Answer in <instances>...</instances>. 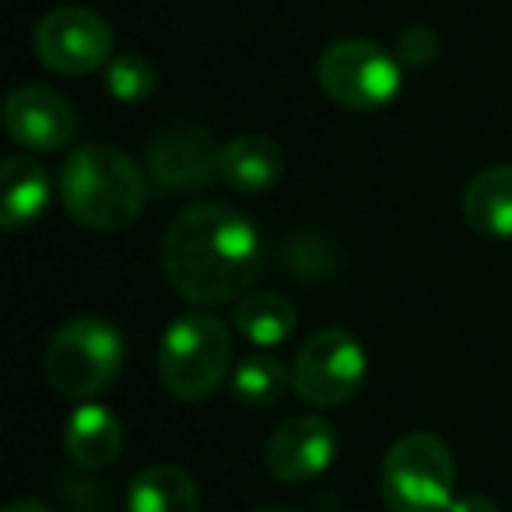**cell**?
I'll list each match as a JSON object with an SVG mask.
<instances>
[{
  "mask_svg": "<svg viewBox=\"0 0 512 512\" xmlns=\"http://www.w3.org/2000/svg\"><path fill=\"white\" fill-rule=\"evenodd\" d=\"M57 186L67 214L92 232H120L134 225L148 200L141 165L109 144H81L71 151Z\"/></svg>",
  "mask_w": 512,
  "mask_h": 512,
  "instance_id": "2",
  "label": "cell"
},
{
  "mask_svg": "<svg viewBox=\"0 0 512 512\" xmlns=\"http://www.w3.org/2000/svg\"><path fill=\"white\" fill-rule=\"evenodd\" d=\"M4 127L29 151H60L78 134V113L57 88L22 85L4 102Z\"/></svg>",
  "mask_w": 512,
  "mask_h": 512,
  "instance_id": "10",
  "label": "cell"
},
{
  "mask_svg": "<svg viewBox=\"0 0 512 512\" xmlns=\"http://www.w3.org/2000/svg\"><path fill=\"white\" fill-rule=\"evenodd\" d=\"M50 172L25 155H15L0 165V225L4 232L29 228L50 204Z\"/></svg>",
  "mask_w": 512,
  "mask_h": 512,
  "instance_id": "13",
  "label": "cell"
},
{
  "mask_svg": "<svg viewBox=\"0 0 512 512\" xmlns=\"http://www.w3.org/2000/svg\"><path fill=\"white\" fill-rule=\"evenodd\" d=\"M232 362V334L218 316L186 313L162 334L158 376L162 386L183 404H200L225 383Z\"/></svg>",
  "mask_w": 512,
  "mask_h": 512,
  "instance_id": "3",
  "label": "cell"
},
{
  "mask_svg": "<svg viewBox=\"0 0 512 512\" xmlns=\"http://www.w3.org/2000/svg\"><path fill=\"white\" fill-rule=\"evenodd\" d=\"M4 512H53V509L43 502H36V498H18V502H11Z\"/></svg>",
  "mask_w": 512,
  "mask_h": 512,
  "instance_id": "22",
  "label": "cell"
},
{
  "mask_svg": "<svg viewBox=\"0 0 512 512\" xmlns=\"http://www.w3.org/2000/svg\"><path fill=\"white\" fill-rule=\"evenodd\" d=\"M453 453L432 432H407L386 449L383 505L390 512H449L453 498Z\"/></svg>",
  "mask_w": 512,
  "mask_h": 512,
  "instance_id": "5",
  "label": "cell"
},
{
  "mask_svg": "<svg viewBox=\"0 0 512 512\" xmlns=\"http://www.w3.org/2000/svg\"><path fill=\"white\" fill-rule=\"evenodd\" d=\"M435 57H439V36H435V29H428V25H411V29H404L397 36L400 67L421 71V67H432Z\"/></svg>",
  "mask_w": 512,
  "mask_h": 512,
  "instance_id": "20",
  "label": "cell"
},
{
  "mask_svg": "<svg viewBox=\"0 0 512 512\" xmlns=\"http://www.w3.org/2000/svg\"><path fill=\"white\" fill-rule=\"evenodd\" d=\"M369 355L355 334L341 327L316 330L292 365V390L313 407H341L362 390Z\"/></svg>",
  "mask_w": 512,
  "mask_h": 512,
  "instance_id": "7",
  "label": "cell"
},
{
  "mask_svg": "<svg viewBox=\"0 0 512 512\" xmlns=\"http://www.w3.org/2000/svg\"><path fill=\"white\" fill-rule=\"evenodd\" d=\"M221 148L197 123H172L151 141L148 176L165 193H190L218 176Z\"/></svg>",
  "mask_w": 512,
  "mask_h": 512,
  "instance_id": "9",
  "label": "cell"
},
{
  "mask_svg": "<svg viewBox=\"0 0 512 512\" xmlns=\"http://www.w3.org/2000/svg\"><path fill=\"white\" fill-rule=\"evenodd\" d=\"M449 512H498V505L488 495H463L449 505Z\"/></svg>",
  "mask_w": 512,
  "mask_h": 512,
  "instance_id": "21",
  "label": "cell"
},
{
  "mask_svg": "<svg viewBox=\"0 0 512 512\" xmlns=\"http://www.w3.org/2000/svg\"><path fill=\"white\" fill-rule=\"evenodd\" d=\"M285 172V151L267 134H239L221 148L218 179L235 193H260L274 186Z\"/></svg>",
  "mask_w": 512,
  "mask_h": 512,
  "instance_id": "12",
  "label": "cell"
},
{
  "mask_svg": "<svg viewBox=\"0 0 512 512\" xmlns=\"http://www.w3.org/2000/svg\"><path fill=\"white\" fill-rule=\"evenodd\" d=\"M292 386V372L271 355H253L232 372V393L246 407H274Z\"/></svg>",
  "mask_w": 512,
  "mask_h": 512,
  "instance_id": "18",
  "label": "cell"
},
{
  "mask_svg": "<svg viewBox=\"0 0 512 512\" xmlns=\"http://www.w3.org/2000/svg\"><path fill=\"white\" fill-rule=\"evenodd\" d=\"M32 46L43 67L64 78H81V74L106 71V64L113 60V25L92 8L64 4L36 25Z\"/></svg>",
  "mask_w": 512,
  "mask_h": 512,
  "instance_id": "8",
  "label": "cell"
},
{
  "mask_svg": "<svg viewBox=\"0 0 512 512\" xmlns=\"http://www.w3.org/2000/svg\"><path fill=\"white\" fill-rule=\"evenodd\" d=\"M337 456V435L323 418L302 414L278 425L267 439V470L281 484H306L320 477Z\"/></svg>",
  "mask_w": 512,
  "mask_h": 512,
  "instance_id": "11",
  "label": "cell"
},
{
  "mask_svg": "<svg viewBox=\"0 0 512 512\" xmlns=\"http://www.w3.org/2000/svg\"><path fill=\"white\" fill-rule=\"evenodd\" d=\"M316 74L327 99L355 113L383 109L386 102H393L404 78L400 60H393V53L372 39H341L327 46Z\"/></svg>",
  "mask_w": 512,
  "mask_h": 512,
  "instance_id": "6",
  "label": "cell"
},
{
  "mask_svg": "<svg viewBox=\"0 0 512 512\" xmlns=\"http://www.w3.org/2000/svg\"><path fill=\"white\" fill-rule=\"evenodd\" d=\"M130 512H197L200 488L190 470L176 463H155L130 481L127 491Z\"/></svg>",
  "mask_w": 512,
  "mask_h": 512,
  "instance_id": "16",
  "label": "cell"
},
{
  "mask_svg": "<svg viewBox=\"0 0 512 512\" xmlns=\"http://www.w3.org/2000/svg\"><path fill=\"white\" fill-rule=\"evenodd\" d=\"M253 512H299V509H292V505H260Z\"/></svg>",
  "mask_w": 512,
  "mask_h": 512,
  "instance_id": "23",
  "label": "cell"
},
{
  "mask_svg": "<svg viewBox=\"0 0 512 512\" xmlns=\"http://www.w3.org/2000/svg\"><path fill=\"white\" fill-rule=\"evenodd\" d=\"M264 267V242L246 214L221 204H193L162 235V274L190 306L246 299Z\"/></svg>",
  "mask_w": 512,
  "mask_h": 512,
  "instance_id": "1",
  "label": "cell"
},
{
  "mask_svg": "<svg viewBox=\"0 0 512 512\" xmlns=\"http://www.w3.org/2000/svg\"><path fill=\"white\" fill-rule=\"evenodd\" d=\"M64 449L78 467L102 470L120 456L123 449V425L109 407L85 404L71 414L64 432Z\"/></svg>",
  "mask_w": 512,
  "mask_h": 512,
  "instance_id": "14",
  "label": "cell"
},
{
  "mask_svg": "<svg viewBox=\"0 0 512 512\" xmlns=\"http://www.w3.org/2000/svg\"><path fill=\"white\" fill-rule=\"evenodd\" d=\"M158 88V74L155 67L148 64V57H137V53H123V57H113L106 64V92L113 95L116 102H144L151 99Z\"/></svg>",
  "mask_w": 512,
  "mask_h": 512,
  "instance_id": "19",
  "label": "cell"
},
{
  "mask_svg": "<svg viewBox=\"0 0 512 512\" xmlns=\"http://www.w3.org/2000/svg\"><path fill=\"white\" fill-rule=\"evenodd\" d=\"M463 218L491 239H512V165L477 172L463 190Z\"/></svg>",
  "mask_w": 512,
  "mask_h": 512,
  "instance_id": "15",
  "label": "cell"
},
{
  "mask_svg": "<svg viewBox=\"0 0 512 512\" xmlns=\"http://www.w3.org/2000/svg\"><path fill=\"white\" fill-rule=\"evenodd\" d=\"M123 369V337L113 323L99 316L67 320L50 337L43 355V372L57 393L71 400L99 397L116 383Z\"/></svg>",
  "mask_w": 512,
  "mask_h": 512,
  "instance_id": "4",
  "label": "cell"
},
{
  "mask_svg": "<svg viewBox=\"0 0 512 512\" xmlns=\"http://www.w3.org/2000/svg\"><path fill=\"white\" fill-rule=\"evenodd\" d=\"M232 320L235 330L256 348H278L299 327L292 299H285L281 292H249L246 299H239Z\"/></svg>",
  "mask_w": 512,
  "mask_h": 512,
  "instance_id": "17",
  "label": "cell"
}]
</instances>
